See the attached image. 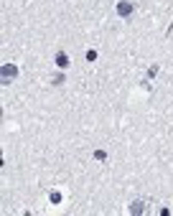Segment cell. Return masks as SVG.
Here are the masks:
<instances>
[{
	"mask_svg": "<svg viewBox=\"0 0 173 216\" xmlns=\"http://www.w3.org/2000/svg\"><path fill=\"white\" fill-rule=\"evenodd\" d=\"M56 61H59V66H66V56H64V54H59Z\"/></svg>",
	"mask_w": 173,
	"mask_h": 216,
	"instance_id": "cell-1",
	"label": "cell"
}]
</instances>
